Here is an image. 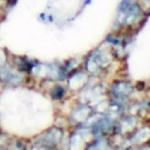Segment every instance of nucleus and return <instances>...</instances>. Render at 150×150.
Instances as JSON below:
<instances>
[]
</instances>
